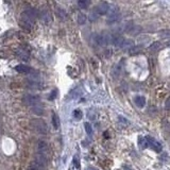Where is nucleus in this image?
I'll list each match as a JSON object with an SVG mask.
<instances>
[{"mask_svg":"<svg viewBox=\"0 0 170 170\" xmlns=\"http://www.w3.org/2000/svg\"><path fill=\"white\" fill-rule=\"evenodd\" d=\"M36 17H38V12L33 8H29V9H27L26 11H23L21 13L20 20H21V23L23 25L25 28L31 29L34 26Z\"/></svg>","mask_w":170,"mask_h":170,"instance_id":"nucleus-1","label":"nucleus"},{"mask_svg":"<svg viewBox=\"0 0 170 170\" xmlns=\"http://www.w3.org/2000/svg\"><path fill=\"white\" fill-rule=\"evenodd\" d=\"M95 42L99 46H106L112 44V39H113V35L112 34H108V33H101V34H97L94 36Z\"/></svg>","mask_w":170,"mask_h":170,"instance_id":"nucleus-2","label":"nucleus"},{"mask_svg":"<svg viewBox=\"0 0 170 170\" xmlns=\"http://www.w3.org/2000/svg\"><path fill=\"white\" fill-rule=\"evenodd\" d=\"M31 124L32 127L34 128V130L36 132H38L40 134H46L47 133V124L46 122L42 119H34V120L31 121Z\"/></svg>","mask_w":170,"mask_h":170,"instance_id":"nucleus-3","label":"nucleus"},{"mask_svg":"<svg viewBox=\"0 0 170 170\" xmlns=\"http://www.w3.org/2000/svg\"><path fill=\"white\" fill-rule=\"evenodd\" d=\"M108 23H114L117 21L120 18V13H119V9L114 5H110V10H108Z\"/></svg>","mask_w":170,"mask_h":170,"instance_id":"nucleus-4","label":"nucleus"},{"mask_svg":"<svg viewBox=\"0 0 170 170\" xmlns=\"http://www.w3.org/2000/svg\"><path fill=\"white\" fill-rule=\"evenodd\" d=\"M146 138V141H147V147H150L152 148L155 152H162L163 150V147H162V145L158 143L157 141H155L153 137H151V136H145Z\"/></svg>","mask_w":170,"mask_h":170,"instance_id":"nucleus-5","label":"nucleus"},{"mask_svg":"<svg viewBox=\"0 0 170 170\" xmlns=\"http://www.w3.org/2000/svg\"><path fill=\"white\" fill-rule=\"evenodd\" d=\"M23 102H25L27 105H29V106L33 108V106H35V105L40 104V98H39L38 96L27 95L23 97Z\"/></svg>","mask_w":170,"mask_h":170,"instance_id":"nucleus-6","label":"nucleus"},{"mask_svg":"<svg viewBox=\"0 0 170 170\" xmlns=\"http://www.w3.org/2000/svg\"><path fill=\"white\" fill-rule=\"evenodd\" d=\"M108 10H110V4L108 2H101V3H99L97 7L95 8V12L98 14L99 16L100 15H104V14H108Z\"/></svg>","mask_w":170,"mask_h":170,"instance_id":"nucleus-7","label":"nucleus"},{"mask_svg":"<svg viewBox=\"0 0 170 170\" xmlns=\"http://www.w3.org/2000/svg\"><path fill=\"white\" fill-rule=\"evenodd\" d=\"M36 153L48 156V154H49V148H48V145H47L46 141H39L37 143V152Z\"/></svg>","mask_w":170,"mask_h":170,"instance_id":"nucleus-8","label":"nucleus"},{"mask_svg":"<svg viewBox=\"0 0 170 170\" xmlns=\"http://www.w3.org/2000/svg\"><path fill=\"white\" fill-rule=\"evenodd\" d=\"M141 27L137 25H132V26H127L125 28V32L130 33L131 35H137L141 32Z\"/></svg>","mask_w":170,"mask_h":170,"instance_id":"nucleus-9","label":"nucleus"},{"mask_svg":"<svg viewBox=\"0 0 170 170\" xmlns=\"http://www.w3.org/2000/svg\"><path fill=\"white\" fill-rule=\"evenodd\" d=\"M40 18H42V20L45 23H50L51 21H52V16H51V13L47 10L42 11V14H40Z\"/></svg>","mask_w":170,"mask_h":170,"instance_id":"nucleus-10","label":"nucleus"},{"mask_svg":"<svg viewBox=\"0 0 170 170\" xmlns=\"http://www.w3.org/2000/svg\"><path fill=\"white\" fill-rule=\"evenodd\" d=\"M15 70L17 72H20V73H29V72L32 71V69L30 68L29 66L23 65V64H19V65L15 66Z\"/></svg>","mask_w":170,"mask_h":170,"instance_id":"nucleus-11","label":"nucleus"},{"mask_svg":"<svg viewBox=\"0 0 170 170\" xmlns=\"http://www.w3.org/2000/svg\"><path fill=\"white\" fill-rule=\"evenodd\" d=\"M81 169V165H80V160H79L78 155H75L72 158V163L69 167V170H80Z\"/></svg>","mask_w":170,"mask_h":170,"instance_id":"nucleus-12","label":"nucleus"},{"mask_svg":"<svg viewBox=\"0 0 170 170\" xmlns=\"http://www.w3.org/2000/svg\"><path fill=\"white\" fill-rule=\"evenodd\" d=\"M134 102L138 108H144L145 104H146V98H145V97H141V96H137V97H135L134 98Z\"/></svg>","mask_w":170,"mask_h":170,"instance_id":"nucleus-13","label":"nucleus"},{"mask_svg":"<svg viewBox=\"0 0 170 170\" xmlns=\"http://www.w3.org/2000/svg\"><path fill=\"white\" fill-rule=\"evenodd\" d=\"M162 48H163L162 42H152V45L149 47V50H150V51H153V52H157V51H160Z\"/></svg>","mask_w":170,"mask_h":170,"instance_id":"nucleus-14","label":"nucleus"},{"mask_svg":"<svg viewBox=\"0 0 170 170\" xmlns=\"http://www.w3.org/2000/svg\"><path fill=\"white\" fill-rule=\"evenodd\" d=\"M134 47V44H133V40H131V39H125L124 38L123 42H122V45H121L120 48H122V49H131V48H133Z\"/></svg>","mask_w":170,"mask_h":170,"instance_id":"nucleus-15","label":"nucleus"},{"mask_svg":"<svg viewBox=\"0 0 170 170\" xmlns=\"http://www.w3.org/2000/svg\"><path fill=\"white\" fill-rule=\"evenodd\" d=\"M16 53H17V56H19L21 60H23V61H28V60H29V53H28V51H26V50L18 49Z\"/></svg>","mask_w":170,"mask_h":170,"instance_id":"nucleus-16","label":"nucleus"},{"mask_svg":"<svg viewBox=\"0 0 170 170\" xmlns=\"http://www.w3.org/2000/svg\"><path fill=\"white\" fill-rule=\"evenodd\" d=\"M56 16L59 17L60 19H62V20H65L66 17H67V14H66V12L63 10V9H61V8H56Z\"/></svg>","mask_w":170,"mask_h":170,"instance_id":"nucleus-17","label":"nucleus"},{"mask_svg":"<svg viewBox=\"0 0 170 170\" xmlns=\"http://www.w3.org/2000/svg\"><path fill=\"white\" fill-rule=\"evenodd\" d=\"M32 108V112L34 113V114L36 115H42L44 114V108H42V105L38 104V105H35V106H33Z\"/></svg>","mask_w":170,"mask_h":170,"instance_id":"nucleus-18","label":"nucleus"},{"mask_svg":"<svg viewBox=\"0 0 170 170\" xmlns=\"http://www.w3.org/2000/svg\"><path fill=\"white\" fill-rule=\"evenodd\" d=\"M141 50H143V47L141 46H135L133 48L129 50V53H130V56H135V54H138V53L141 52Z\"/></svg>","mask_w":170,"mask_h":170,"instance_id":"nucleus-19","label":"nucleus"},{"mask_svg":"<svg viewBox=\"0 0 170 170\" xmlns=\"http://www.w3.org/2000/svg\"><path fill=\"white\" fill-rule=\"evenodd\" d=\"M52 124L54 129H59L60 128V119L56 113H53L52 114Z\"/></svg>","mask_w":170,"mask_h":170,"instance_id":"nucleus-20","label":"nucleus"},{"mask_svg":"<svg viewBox=\"0 0 170 170\" xmlns=\"http://www.w3.org/2000/svg\"><path fill=\"white\" fill-rule=\"evenodd\" d=\"M138 145H139V147L141 149H145V148H148L147 147V141H146V138L141 136V137H138Z\"/></svg>","mask_w":170,"mask_h":170,"instance_id":"nucleus-21","label":"nucleus"},{"mask_svg":"<svg viewBox=\"0 0 170 170\" xmlns=\"http://www.w3.org/2000/svg\"><path fill=\"white\" fill-rule=\"evenodd\" d=\"M78 5L80 9H87V7L89 5V1H87V0H80V1H78Z\"/></svg>","mask_w":170,"mask_h":170,"instance_id":"nucleus-22","label":"nucleus"},{"mask_svg":"<svg viewBox=\"0 0 170 170\" xmlns=\"http://www.w3.org/2000/svg\"><path fill=\"white\" fill-rule=\"evenodd\" d=\"M78 23L79 25H84L86 23V16H85L84 14L80 13L78 15Z\"/></svg>","mask_w":170,"mask_h":170,"instance_id":"nucleus-23","label":"nucleus"},{"mask_svg":"<svg viewBox=\"0 0 170 170\" xmlns=\"http://www.w3.org/2000/svg\"><path fill=\"white\" fill-rule=\"evenodd\" d=\"M84 128H85V131H86V133L88 135H92L93 134V128L92 125H90V123H88V122H85L84 123Z\"/></svg>","mask_w":170,"mask_h":170,"instance_id":"nucleus-24","label":"nucleus"},{"mask_svg":"<svg viewBox=\"0 0 170 170\" xmlns=\"http://www.w3.org/2000/svg\"><path fill=\"white\" fill-rule=\"evenodd\" d=\"M82 116H83V113H82V111L81 110H75L73 111V117L75 118V119H81L82 118Z\"/></svg>","mask_w":170,"mask_h":170,"instance_id":"nucleus-25","label":"nucleus"},{"mask_svg":"<svg viewBox=\"0 0 170 170\" xmlns=\"http://www.w3.org/2000/svg\"><path fill=\"white\" fill-rule=\"evenodd\" d=\"M160 37H164V38H167V37H170V30H163L160 32Z\"/></svg>","mask_w":170,"mask_h":170,"instance_id":"nucleus-26","label":"nucleus"},{"mask_svg":"<svg viewBox=\"0 0 170 170\" xmlns=\"http://www.w3.org/2000/svg\"><path fill=\"white\" fill-rule=\"evenodd\" d=\"M98 17H99V15H98V14L96 13L95 11H93L92 13L89 14L88 18H89V20H90V21H95V20H97V19H98Z\"/></svg>","mask_w":170,"mask_h":170,"instance_id":"nucleus-27","label":"nucleus"},{"mask_svg":"<svg viewBox=\"0 0 170 170\" xmlns=\"http://www.w3.org/2000/svg\"><path fill=\"white\" fill-rule=\"evenodd\" d=\"M56 93H58V90H56V89H54V90L51 93V95H50L49 100H53V99L56 98Z\"/></svg>","mask_w":170,"mask_h":170,"instance_id":"nucleus-28","label":"nucleus"},{"mask_svg":"<svg viewBox=\"0 0 170 170\" xmlns=\"http://www.w3.org/2000/svg\"><path fill=\"white\" fill-rule=\"evenodd\" d=\"M85 170H98L97 168H95V167H87Z\"/></svg>","mask_w":170,"mask_h":170,"instance_id":"nucleus-29","label":"nucleus"},{"mask_svg":"<svg viewBox=\"0 0 170 170\" xmlns=\"http://www.w3.org/2000/svg\"><path fill=\"white\" fill-rule=\"evenodd\" d=\"M29 170H38V169H36V168H35V167H31V168H30V169Z\"/></svg>","mask_w":170,"mask_h":170,"instance_id":"nucleus-30","label":"nucleus"},{"mask_svg":"<svg viewBox=\"0 0 170 170\" xmlns=\"http://www.w3.org/2000/svg\"><path fill=\"white\" fill-rule=\"evenodd\" d=\"M125 170H132L131 168H128V167H125Z\"/></svg>","mask_w":170,"mask_h":170,"instance_id":"nucleus-31","label":"nucleus"},{"mask_svg":"<svg viewBox=\"0 0 170 170\" xmlns=\"http://www.w3.org/2000/svg\"><path fill=\"white\" fill-rule=\"evenodd\" d=\"M167 46H169V47H170V42H167Z\"/></svg>","mask_w":170,"mask_h":170,"instance_id":"nucleus-32","label":"nucleus"}]
</instances>
